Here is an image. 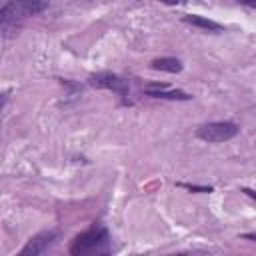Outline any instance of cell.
I'll return each instance as SVG.
<instances>
[{
	"mask_svg": "<svg viewBox=\"0 0 256 256\" xmlns=\"http://www.w3.org/2000/svg\"><path fill=\"white\" fill-rule=\"evenodd\" d=\"M48 6V0H8L0 10L2 24L22 20L26 16L38 14Z\"/></svg>",
	"mask_w": 256,
	"mask_h": 256,
	"instance_id": "obj_1",
	"label": "cell"
},
{
	"mask_svg": "<svg viewBox=\"0 0 256 256\" xmlns=\"http://www.w3.org/2000/svg\"><path fill=\"white\" fill-rule=\"evenodd\" d=\"M108 242V232L102 226H94L82 234H78L70 246V254L74 256H84L92 252H100V248Z\"/></svg>",
	"mask_w": 256,
	"mask_h": 256,
	"instance_id": "obj_2",
	"label": "cell"
},
{
	"mask_svg": "<svg viewBox=\"0 0 256 256\" xmlns=\"http://www.w3.org/2000/svg\"><path fill=\"white\" fill-rule=\"evenodd\" d=\"M238 134V126L234 122H208L198 128V138L206 142H226Z\"/></svg>",
	"mask_w": 256,
	"mask_h": 256,
	"instance_id": "obj_3",
	"label": "cell"
},
{
	"mask_svg": "<svg viewBox=\"0 0 256 256\" xmlns=\"http://www.w3.org/2000/svg\"><path fill=\"white\" fill-rule=\"evenodd\" d=\"M56 232H52V230H46V232H40V234H36V236H32L30 240H28V244L20 250V256H38V254H42V252H46L54 242H56Z\"/></svg>",
	"mask_w": 256,
	"mask_h": 256,
	"instance_id": "obj_4",
	"label": "cell"
},
{
	"mask_svg": "<svg viewBox=\"0 0 256 256\" xmlns=\"http://www.w3.org/2000/svg\"><path fill=\"white\" fill-rule=\"evenodd\" d=\"M90 84L96 86V88L114 90V92H120V94H126V92H128V82H126L124 78H120L118 74H112V72H98V74H92V76H90Z\"/></svg>",
	"mask_w": 256,
	"mask_h": 256,
	"instance_id": "obj_5",
	"label": "cell"
},
{
	"mask_svg": "<svg viewBox=\"0 0 256 256\" xmlns=\"http://www.w3.org/2000/svg\"><path fill=\"white\" fill-rule=\"evenodd\" d=\"M144 92L148 96H154V98H164V100H190V94L182 92V90H170L168 84L164 82H156V84H148L144 86Z\"/></svg>",
	"mask_w": 256,
	"mask_h": 256,
	"instance_id": "obj_6",
	"label": "cell"
},
{
	"mask_svg": "<svg viewBox=\"0 0 256 256\" xmlns=\"http://www.w3.org/2000/svg\"><path fill=\"white\" fill-rule=\"evenodd\" d=\"M152 68L154 70H162V72H170L176 74L182 70V62L178 58H156L152 60Z\"/></svg>",
	"mask_w": 256,
	"mask_h": 256,
	"instance_id": "obj_7",
	"label": "cell"
},
{
	"mask_svg": "<svg viewBox=\"0 0 256 256\" xmlns=\"http://www.w3.org/2000/svg\"><path fill=\"white\" fill-rule=\"evenodd\" d=\"M182 20H184L186 24H192V26H198V28H204V30H214V32L222 30V26H220L218 22H214V20H208V18H204V16L188 14V16H184Z\"/></svg>",
	"mask_w": 256,
	"mask_h": 256,
	"instance_id": "obj_8",
	"label": "cell"
},
{
	"mask_svg": "<svg viewBox=\"0 0 256 256\" xmlns=\"http://www.w3.org/2000/svg\"><path fill=\"white\" fill-rule=\"evenodd\" d=\"M180 186H184L188 190H194V192H210V188H206V186H192V184H180Z\"/></svg>",
	"mask_w": 256,
	"mask_h": 256,
	"instance_id": "obj_9",
	"label": "cell"
},
{
	"mask_svg": "<svg viewBox=\"0 0 256 256\" xmlns=\"http://www.w3.org/2000/svg\"><path fill=\"white\" fill-rule=\"evenodd\" d=\"M238 2H242V4H246V6H252V8H256V0H238Z\"/></svg>",
	"mask_w": 256,
	"mask_h": 256,
	"instance_id": "obj_10",
	"label": "cell"
},
{
	"mask_svg": "<svg viewBox=\"0 0 256 256\" xmlns=\"http://www.w3.org/2000/svg\"><path fill=\"white\" fill-rule=\"evenodd\" d=\"M244 192H246L250 198H254V200H256V192H254V190H250V188H244Z\"/></svg>",
	"mask_w": 256,
	"mask_h": 256,
	"instance_id": "obj_11",
	"label": "cell"
},
{
	"mask_svg": "<svg viewBox=\"0 0 256 256\" xmlns=\"http://www.w3.org/2000/svg\"><path fill=\"white\" fill-rule=\"evenodd\" d=\"M160 2H164V4H178L180 0H160Z\"/></svg>",
	"mask_w": 256,
	"mask_h": 256,
	"instance_id": "obj_12",
	"label": "cell"
}]
</instances>
